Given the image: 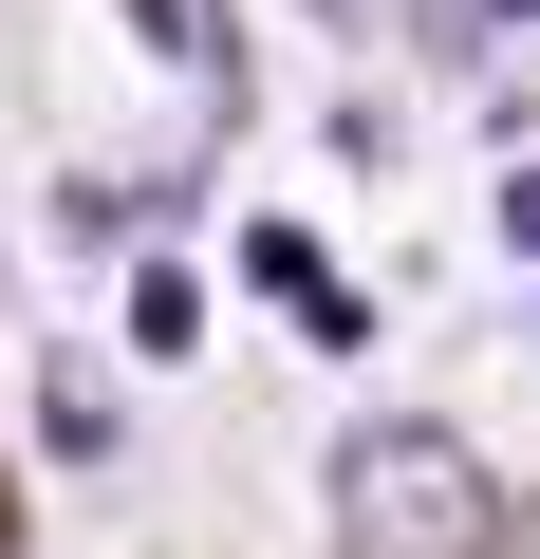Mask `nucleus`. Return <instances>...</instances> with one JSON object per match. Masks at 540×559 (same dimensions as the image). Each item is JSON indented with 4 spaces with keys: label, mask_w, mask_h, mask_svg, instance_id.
I'll list each match as a JSON object with an SVG mask.
<instances>
[{
    "label": "nucleus",
    "mask_w": 540,
    "mask_h": 559,
    "mask_svg": "<svg viewBox=\"0 0 540 559\" xmlns=\"http://www.w3.org/2000/svg\"><path fill=\"white\" fill-rule=\"evenodd\" d=\"M336 540L355 559H503V466L429 411H373L336 448Z\"/></svg>",
    "instance_id": "1"
},
{
    "label": "nucleus",
    "mask_w": 540,
    "mask_h": 559,
    "mask_svg": "<svg viewBox=\"0 0 540 559\" xmlns=\"http://www.w3.org/2000/svg\"><path fill=\"white\" fill-rule=\"evenodd\" d=\"M242 280H261L299 336H355V280H317V242H299V224H242Z\"/></svg>",
    "instance_id": "2"
},
{
    "label": "nucleus",
    "mask_w": 540,
    "mask_h": 559,
    "mask_svg": "<svg viewBox=\"0 0 540 559\" xmlns=\"http://www.w3.org/2000/svg\"><path fill=\"white\" fill-rule=\"evenodd\" d=\"M38 448H57V466H112V392H94V373H75V355H57V373H38Z\"/></svg>",
    "instance_id": "3"
}]
</instances>
